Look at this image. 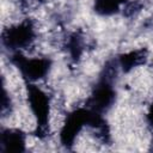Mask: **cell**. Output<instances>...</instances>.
Masks as SVG:
<instances>
[{
	"mask_svg": "<svg viewBox=\"0 0 153 153\" xmlns=\"http://www.w3.org/2000/svg\"><path fill=\"white\" fill-rule=\"evenodd\" d=\"M1 151L2 152H24L25 136L22 131L16 129H5L1 133Z\"/></svg>",
	"mask_w": 153,
	"mask_h": 153,
	"instance_id": "cell-6",
	"label": "cell"
},
{
	"mask_svg": "<svg viewBox=\"0 0 153 153\" xmlns=\"http://www.w3.org/2000/svg\"><path fill=\"white\" fill-rule=\"evenodd\" d=\"M86 124L97 129L104 127V120L102 117V114L93 111L88 108L86 109L81 108L71 112L67 116V120L61 129L60 139L62 145L66 147H69L74 142V139L78 135V133Z\"/></svg>",
	"mask_w": 153,
	"mask_h": 153,
	"instance_id": "cell-1",
	"label": "cell"
},
{
	"mask_svg": "<svg viewBox=\"0 0 153 153\" xmlns=\"http://www.w3.org/2000/svg\"><path fill=\"white\" fill-rule=\"evenodd\" d=\"M12 62L20 71L22 75L29 81H36L38 79H42L49 72L51 65L50 60L48 59H43V57L27 59L19 53L12 56Z\"/></svg>",
	"mask_w": 153,
	"mask_h": 153,
	"instance_id": "cell-3",
	"label": "cell"
},
{
	"mask_svg": "<svg viewBox=\"0 0 153 153\" xmlns=\"http://www.w3.org/2000/svg\"><path fill=\"white\" fill-rule=\"evenodd\" d=\"M27 99L30 108L37 120L39 128H44L48 123L49 116V98L45 92H43L36 85H27Z\"/></svg>",
	"mask_w": 153,
	"mask_h": 153,
	"instance_id": "cell-5",
	"label": "cell"
},
{
	"mask_svg": "<svg viewBox=\"0 0 153 153\" xmlns=\"http://www.w3.org/2000/svg\"><path fill=\"white\" fill-rule=\"evenodd\" d=\"M142 59L141 54L139 51H131L128 54H124L120 57V63L124 71H129L137 63H140V60Z\"/></svg>",
	"mask_w": 153,
	"mask_h": 153,
	"instance_id": "cell-8",
	"label": "cell"
},
{
	"mask_svg": "<svg viewBox=\"0 0 153 153\" xmlns=\"http://www.w3.org/2000/svg\"><path fill=\"white\" fill-rule=\"evenodd\" d=\"M35 37L33 27L30 23H22L14 25L2 33V43L8 49H20L27 47Z\"/></svg>",
	"mask_w": 153,
	"mask_h": 153,
	"instance_id": "cell-4",
	"label": "cell"
},
{
	"mask_svg": "<svg viewBox=\"0 0 153 153\" xmlns=\"http://www.w3.org/2000/svg\"><path fill=\"white\" fill-rule=\"evenodd\" d=\"M147 120H148V123H149L151 126H153V104H152V106H151V109H149V112H148V115H147Z\"/></svg>",
	"mask_w": 153,
	"mask_h": 153,
	"instance_id": "cell-9",
	"label": "cell"
},
{
	"mask_svg": "<svg viewBox=\"0 0 153 153\" xmlns=\"http://www.w3.org/2000/svg\"><path fill=\"white\" fill-rule=\"evenodd\" d=\"M114 99H115V90L110 80L109 68L106 67L105 74L100 78V80L98 81V84L96 85L92 92V96L88 99V109L102 114L103 111L108 110L111 106Z\"/></svg>",
	"mask_w": 153,
	"mask_h": 153,
	"instance_id": "cell-2",
	"label": "cell"
},
{
	"mask_svg": "<svg viewBox=\"0 0 153 153\" xmlns=\"http://www.w3.org/2000/svg\"><path fill=\"white\" fill-rule=\"evenodd\" d=\"M127 0H96L94 1V11L102 16H110L118 12L121 5H123Z\"/></svg>",
	"mask_w": 153,
	"mask_h": 153,
	"instance_id": "cell-7",
	"label": "cell"
}]
</instances>
